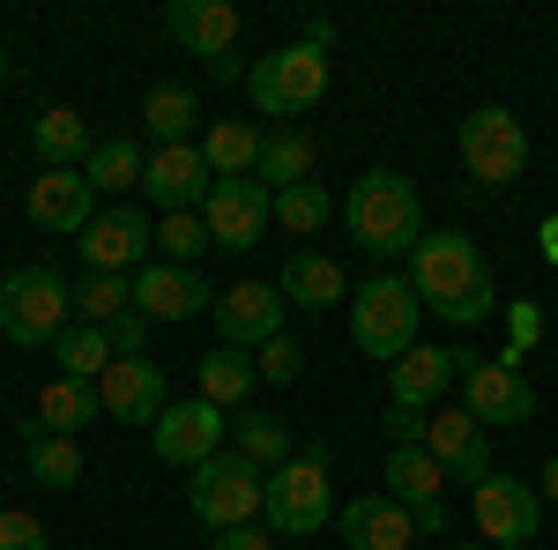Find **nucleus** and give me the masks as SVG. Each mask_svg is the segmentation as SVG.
<instances>
[{
  "mask_svg": "<svg viewBox=\"0 0 558 550\" xmlns=\"http://www.w3.org/2000/svg\"><path fill=\"white\" fill-rule=\"evenodd\" d=\"M447 550H492V543H447Z\"/></svg>",
  "mask_w": 558,
  "mask_h": 550,
  "instance_id": "nucleus-46",
  "label": "nucleus"
},
{
  "mask_svg": "<svg viewBox=\"0 0 558 550\" xmlns=\"http://www.w3.org/2000/svg\"><path fill=\"white\" fill-rule=\"evenodd\" d=\"M202 157H209L216 179H254V164H260V134L246 127V120H216V127H202Z\"/></svg>",
  "mask_w": 558,
  "mask_h": 550,
  "instance_id": "nucleus-31",
  "label": "nucleus"
},
{
  "mask_svg": "<svg viewBox=\"0 0 558 550\" xmlns=\"http://www.w3.org/2000/svg\"><path fill=\"white\" fill-rule=\"evenodd\" d=\"M470 513L499 550H536V513H544V499L521 476H484L470 491Z\"/></svg>",
  "mask_w": 558,
  "mask_h": 550,
  "instance_id": "nucleus-13",
  "label": "nucleus"
},
{
  "mask_svg": "<svg viewBox=\"0 0 558 550\" xmlns=\"http://www.w3.org/2000/svg\"><path fill=\"white\" fill-rule=\"evenodd\" d=\"M276 291H283V305H305V313L350 305V283H343V268H336L328 254H291L283 276H276Z\"/></svg>",
  "mask_w": 558,
  "mask_h": 550,
  "instance_id": "nucleus-24",
  "label": "nucleus"
},
{
  "mask_svg": "<svg viewBox=\"0 0 558 550\" xmlns=\"http://www.w3.org/2000/svg\"><path fill=\"white\" fill-rule=\"evenodd\" d=\"M0 83H8V45H0Z\"/></svg>",
  "mask_w": 558,
  "mask_h": 550,
  "instance_id": "nucleus-47",
  "label": "nucleus"
},
{
  "mask_svg": "<svg viewBox=\"0 0 558 550\" xmlns=\"http://www.w3.org/2000/svg\"><path fill=\"white\" fill-rule=\"evenodd\" d=\"M52 357H60V380H105L112 335H105V328H68V335L52 342Z\"/></svg>",
  "mask_w": 558,
  "mask_h": 550,
  "instance_id": "nucleus-33",
  "label": "nucleus"
},
{
  "mask_svg": "<svg viewBox=\"0 0 558 550\" xmlns=\"http://www.w3.org/2000/svg\"><path fill=\"white\" fill-rule=\"evenodd\" d=\"M425 454L447 468V476H462V484L476 491V484L492 476V431H484L462 402H454V410L439 402V410H432V431H425Z\"/></svg>",
  "mask_w": 558,
  "mask_h": 550,
  "instance_id": "nucleus-19",
  "label": "nucleus"
},
{
  "mask_svg": "<svg viewBox=\"0 0 558 550\" xmlns=\"http://www.w3.org/2000/svg\"><path fill=\"white\" fill-rule=\"evenodd\" d=\"M246 97L260 105V120H299L328 97V52L320 45H276L246 68Z\"/></svg>",
  "mask_w": 558,
  "mask_h": 550,
  "instance_id": "nucleus-6",
  "label": "nucleus"
},
{
  "mask_svg": "<svg viewBox=\"0 0 558 550\" xmlns=\"http://www.w3.org/2000/svg\"><path fill=\"white\" fill-rule=\"evenodd\" d=\"M462 171H470L476 186H492V194H507L521 171H529V134L507 105H476L470 120H462Z\"/></svg>",
  "mask_w": 558,
  "mask_h": 550,
  "instance_id": "nucleus-8",
  "label": "nucleus"
},
{
  "mask_svg": "<svg viewBox=\"0 0 558 550\" xmlns=\"http://www.w3.org/2000/svg\"><path fill=\"white\" fill-rule=\"evenodd\" d=\"M417 320H425V297L410 291V276H373V283H357L350 291V342L365 350V357H380L395 365L402 350H417Z\"/></svg>",
  "mask_w": 558,
  "mask_h": 550,
  "instance_id": "nucleus-4",
  "label": "nucleus"
},
{
  "mask_svg": "<svg viewBox=\"0 0 558 550\" xmlns=\"http://www.w3.org/2000/svg\"><path fill=\"white\" fill-rule=\"evenodd\" d=\"M216 335L231 350H260V342L283 335V291L276 283H231L216 291Z\"/></svg>",
  "mask_w": 558,
  "mask_h": 550,
  "instance_id": "nucleus-20",
  "label": "nucleus"
},
{
  "mask_svg": "<svg viewBox=\"0 0 558 550\" xmlns=\"http://www.w3.org/2000/svg\"><path fill=\"white\" fill-rule=\"evenodd\" d=\"M343 223L373 260H395L425 239V201H417V186L402 171H365L343 194Z\"/></svg>",
  "mask_w": 558,
  "mask_h": 550,
  "instance_id": "nucleus-2",
  "label": "nucleus"
},
{
  "mask_svg": "<svg viewBox=\"0 0 558 550\" xmlns=\"http://www.w3.org/2000/svg\"><path fill=\"white\" fill-rule=\"evenodd\" d=\"M313 171H320V149H313V134H299V127L260 134V164H254V179L268 186V194H283V186H305Z\"/></svg>",
  "mask_w": 558,
  "mask_h": 550,
  "instance_id": "nucleus-25",
  "label": "nucleus"
},
{
  "mask_svg": "<svg viewBox=\"0 0 558 550\" xmlns=\"http://www.w3.org/2000/svg\"><path fill=\"white\" fill-rule=\"evenodd\" d=\"M31 149H38L45 171H83L89 149H97V134H89L83 112H68V105H52V112H38L31 120Z\"/></svg>",
  "mask_w": 558,
  "mask_h": 550,
  "instance_id": "nucleus-23",
  "label": "nucleus"
},
{
  "mask_svg": "<svg viewBox=\"0 0 558 550\" xmlns=\"http://www.w3.org/2000/svg\"><path fill=\"white\" fill-rule=\"evenodd\" d=\"M142 171H149L142 142H134V134H112V142H97V149H89L83 179L97 186V194H128V186H142Z\"/></svg>",
  "mask_w": 558,
  "mask_h": 550,
  "instance_id": "nucleus-32",
  "label": "nucleus"
},
{
  "mask_svg": "<svg viewBox=\"0 0 558 550\" xmlns=\"http://www.w3.org/2000/svg\"><path fill=\"white\" fill-rule=\"evenodd\" d=\"M216 171L202 157V142H172V149H149V171H142V194L157 201L165 216H194L209 201Z\"/></svg>",
  "mask_w": 558,
  "mask_h": 550,
  "instance_id": "nucleus-15",
  "label": "nucleus"
},
{
  "mask_svg": "<svg viewBox=\"0 0 558 550\" xmlns=\"http://www.w3.org/2000/svg\"><path fill=\"white\" fill-rule=\"evenodd\" d=\"M410 291L425 297V313H439L447 328H476L499 305V283H492L470 231H425L410 246Z\"/></svg>",
  "mask_w": 558,
  "mask_h": 550,
  "instance_id": "nucleus-1",
  "label": "nucleus"
},
{
  "mask_svg": "<svg viewBox=\"0 0 558 550\" xmlns=\"http://www.w3.org/2000/svg\"><path fill=\"white\" fill-rule=\"evenodd\" d=\"M202 239H209L202 216H165V223H157V246H165L172 268H194V260H202Z\"/></svg>",
  "mask_w": 558,
  "mask_h": 550,
  "instance_id": "nucleus-37",
  "label": "nucleus"
},
{
  "mask_svg": "<svg viewBox=\"0 0 558 550\" xmlns=\"http://www.w3.org/2000/svg\"><path fill=\"white\" fill-rule=\"evenodd\" d=\"M254 372H260V380H268V387H291V380H299V372H305V350H299V342H291V335L260 342V350H254Z\"/></svg>",
  "mask_w": 558,
  "mask_h": 550,
  "instance_id": "nucleus-38",
  "label": "nucleus"
},
{
  "mask_svg": "<svg viewBox=\"0 0 558 550\" xmlns=\"http://www.w3.org/2000/svg\"><path fill=\"white\" fill-rule=\"evenodd\" d=\"M536 499H551V506H558V454L544 462V484H536Z\"/></svg>",
  "mask_w": 558,
  "mask_h": 550,
  "instance_id": "nucleus-45",
  "label": "nucleus"
},
{
  "mask_svg": "<svg viewBox=\"0 0 558 550\" xmlns=\"http://www.w3.org/2000/svg\"><path fill=\"white\" fill-rule=\"evenodd\" d=\"M202 223H209V246L246 254V246H260V231L276 223V194L260 179H216L209 201H202Z\"/></svg>",
  "mask_w": 558,
  "mask_h": 550,
  "instance_id": "nucleus-10",
  "label": "nucleus"
},
{
  "mask_svg": "<svg viewBox=\"0 0 558 550\" xmlns=\"http://www.w3.org/2000/svg\"><path fill=\"white\" fill-rule=\"evenodd\" d=\"M336 536L350 550H410L417 543V513L402 506V499H387V491H365V499H350L336 513Z\"/></svg>",
  "mask_w": 558,
  "mask_h": 550,
  "instance_id": "nucleus-21",
  "label": "nucleus"
},
{
  "mask_svg": "<svg viewBox=\"0 0 558 550\" xmlns=\"http://www.w3.org/2000/svg\"><path fill=\"white\" fill-rule=\"evenodd\" d=\"M216 550H276V536H260V521H246V528H223Z\"/></svg>",
  "mask_w": 558,
  "mask_h": 550,
  "instance_id": "nucleus-42",
  "label": "nucleus"
},
{
  "mask_svg": "<svg viewBox=\"0 0 558 550\" xmlns=\"http://www.w3.org/2000/svg\"><path fill=\"white\" fill-rule=\"evenodd\" d=\"M305 45H320V52H328V45H336V23H328V15H313V23H305Z\"/></svg>",
  "mask_w": 558,
  "mask_h": 550,
  "instance_id": "nucleus-43",
  "label": "nucleus"
},
{
  "mask_svg": "<svg viewBox=\"0 0 558 550\" xmlns=\"http://www.w3.org/2000/svg\"><path fill=\"white\" fill-rule=\"evenodd\" d=\"M202 305L216 313V291L202 268H172V260H142L134 268V313L142 320H202Z\"/></svg>",
  "mask_w": 558,
  "mask_h": 550,
  "instance_id": "nucleus-17",
  "label": "nucleus"
},
{
  "mask_svg": "<svg viewBox=\"0 0 558 550\" xmlns=\"http://www.w3.org/2000/svg\"><path fill=\"white\" fill-rule=\"evenodd\" d=\"M105 335H112V357H142V335H149V320H142V313H120Z\"/></svg>",
  "mask_w": 558,
  "mask_h": 550,
  "instance_id": "nucleus-41",
  "label": "nucleus"
},
{
  "mask_svg": "<svg viewBox=\"0 0 558 550\" xmlns=\"http://www.w3.org/2000/svg\"><path fill=\"white\" fill-rule=\"evenodd\" d=\"M23 216L38 231H52V239H83L89 223H97V186H89L83 171H38L23 186Z\"/></svg>",
  "mask_w": 558,
  "mask_h": 550,
  "instance_id": "nucleus-16",
  "label": "nucleus"
},
{
  "mask_svg": "<svg viewBox=\"0 0 558 550\" xmlns=\"http://www.w3.org/2000/svg\"><path fill=\"white\" fill-rule=\"evenodd\" d=\"M97 410L112 424H149L172 410V394H165V365L157 357H112L105 365V380H97Z\"/></svg>",
  "mask_w": 558,
  "mask_h": 550,
  "instance_id": "nucleus-11",
  "label": "nucleus"
},
{
  "mask_svg": "<svg viewBox=\"0 0 558 550\" xmlns=\"http://www.w3.org/2000/svg\"><path fill=\"white\" fill-rule=\"evenodd\" d=\"M23 462L38 476L45 491H75L83 484V439H60L45 424H23Z\"/></svg>",
  "mask_w": 558,
  "mask_h": 550,
  "instance_id": "nucleus-27",
  "label": "nucleus"
},
{
  "mask_svg": "<svg viewBox=\"0 0 558 550\" xmlns=\"http://www.w3.org/2000/svg\"><path fill=\"white\" fill-rule=\"evenodd\" d=\"M328 216H336V201H328L320 179H305V186H283V194H276V231H291V239H313Z\"/></svg>",
  "mask_w": 558,
  "mask_h": 550,
  "instance_id": "nucleus-34",
  "label": "nucleus"
},
{
  "mask_svg": "<svg viewBox=\"0 0 558 550\" xmlns=\"http://www.w3.org/2000/svg\"><path fill=\"white\" fill-rule=\"evenodd\" d=\"M536 239H544V260L558 268V216H544V231H536Z\"/></svg>",
  "mask_w": 558,
  "mask_h": 550,
  "instance_id": "nucleus-44",
  "label": "nucleus"
},
{
  "mask_svg": "<svg viewBox=\"0 0 558 550\" xmlns=\"http://www.w3.org/2000/svg\"><path fill=\"white\" fill-rule=\"evenodd\" d=\"M387 499H402V506L410 513H432V506H447V499H439V476H447V468L432 462L425 447H387Z\"/></svg>",
  "mask_w": 558,
  "mask_h": 550,
  "instance_id": "nucleus-26",
  "label": "nucleus"
},
{
  "mask_svg": "<svg viewBox=\"0 0 558 550\" xmlns=\"http://www.w3.org/2000/svg\"><path fill=\"white\" fill-rule=\"evenodd\" d=\"M223 431H231V417L194 394V402H172V410L157 417L149 447H157V462H172V468H202L209 454H223Z\"/></svg>",
  "mask_w": 558,
  "mask_h": 550,
  "instance_id": "nucleus-14",
  "label": "nucleus"
},
{
  "mask_svg": "<svg viewBox=\"0 0 558 550\" xmlns=\"http://www.w3.org/2000/svg\"><path fill=\"white\" fill-rule=\"evenodd\" d=\"M165 30H172V45H186L194 60H231V45H239V8H231V0H172V8H165Z\"/></svg>",
  "mask_w": 558,
  "mask_h": 550,
  "instance_id": "nucleus-22",
  "label": "nucleus"
},
{
  "mask_svg": "<svg viewBox=\"0 0 558 550\" xmlns=\"http://www.w3.org/2000/svg\"><path fill=\"white\" fill-rule=\"evenodd\" d=\"M462 410L484 431L492 424L499 431H521V424L536 417V387L521 380V365H507V357H462Z\"/></svg>",
  "mask_w": 558,
  "mask_h": 550,
  "instance_id": "nucleus-9",
  "label": "nucleus"
},
{
  "mask_svg": "<svg viewBox=\"0 0 558 550\" xmlns=\"http://www.w3.org/2000/svg\"><path fill=\"white\" fill-rule=\"evenodd\" d=\"M387 447H425V431H432V410H402V402H387Z\"/></svg>",
  "mask_w": 558,
  "mask_h": 550,
  "instance_id": "nucleus-39",
  "label": "nucleus"
},
{
  "mask_svg": "<svg viewBox=\"0 0 558 550\" xmlns=\"http://www.w3.org/2000/svg\"><path fill=\"white\" fill-rule=\"evenodd\" d=\"M0 550H45V521L38 513L0 506Z\"/></svg>",
  "mask_w": 558,
  "mask_h": 550,
  "instance_id": "nucleus-40",
  "label": "nucleus"
},
{
  "mask_svg": "<svg viewBox=\"0 0 558 550\" xmlns=\"http://www.w3.org/2000/svg\"><path fill=\"white\" fill-rule=\"evenodd\" d=\"M462 357H470V350H439V342L402 350V357L387 365V402H402V410H439L447 387H462Z\"/></svg>",
  "mask_w": 558,
  "mask_h": 550,
  "instance_id": "nucleus-18",
  "label": "nucleus"
},
{
  "mask_svg": "<svg viewBox=\"0 0 558 550\" xmlns=\"http://www.w3.org/2000/svg\"><path fill=\"white\" fill-rule=\"evenodd\" d=\"M231 454H246L254 468H283L291 462V431L276 417H231Z\"/></svg>",
  "mask_w": 558,
  "mask_h": 550,
  "instance_id": "nucleus-35",
  "label": "nucleus"
},
{
  "mask_svg": "<svg viewBox=\"0 0 558 550\" xmlns=\"http://www.w3.org/2000/svg\"><path fill=\"white\" fill-rule=\"evenodd\" d=\"M194 120H202V97H194L186 83H157L149 97H142V134H149L157 149L186 142V134H194Z\"/></svg>",
  "mask_w": 558,
  "mask_h": 550,
  "instance_id": "nucleus-28",
  "label": "nucleus"
},
{
  "mask_svg": "<svg viewBox=\"0 0 558 550\" xmlns=\"http://www.w3.org/2000/svg\"><path fill=\"white\" fill-rule=\"evenodd\" d=\"M68 313H75V283L60 268L31 260V268L0 276V335L15 350H52L68 335Z\"/></svg>",
  "mask_w": 558,
  "mask_h": 550,
  "instance_id": "nucleus-3",
  "label": "nucleus"
},
{
  "mask_svg": "<svg viewBox=\"0 0 558 550\" xmlns=\"http://www.w3.org/2000/svg\"><path fill=\"white\" fill-rule=\"evenodd\" d=\"M89 417H105V410H97V380H52L38 394V410H31V424L60 431V439H83Z\"/></svg>",
  "mask_w": 558,
  "mask_h": 550,
  "instance_id": "nucleus-29",
  "label": "nucleus"
},
{
  "mask_svg": "<svg viewBox=\"0 0 558 550\" xmlns=\"http://www.w3.org/2000/svg\"><path fill=\"white\" fill-rule=\"evenodd\" d=\"M268 536H320L336 521V476H328V447L291 454L283 468H268V499H260Z\"/></svg>",
  "mask_w": 558,
  "mask_h": 550,
  "instance_id": "nucleus-5",
  "label": "nucleus"
},
{
  "mask_svg": "<svg viewBox=\"0 0 558 550\" xmlns=\"http://www.w3.org/2000/svg\"><path fill=\"white\" fill-rule=\"evenodd\" d=\"M75 313H83V328H112L120 313H134V276H83Z\"/></svg>",
  "mask_w": 558,
  "mask_h": 550,
  "instance_id": "nucleus-36",
  "label": "nucleus"
},
{
  "mask_svg": "<svg viewBox=\"0 0 558 550\" xmlns=\"http://www.w3.org/2000/svg\"><path fill=\"white\" fill-rule=\"evenodd\" d=\"M75 246H83L89 276H128V268H142V254L157 246V223L142 209H128V201H112V209H97V223H89Z\"/></svg>",
  "mask_w": 558,
  "mask_h": 550,
  "instance_id": "nucleus-12",
  "label": "nucleus"
},
{
  "mask_svg": "<svg viewBox=\"0 0 558 550\" xmlns=\"http://www.w3.org/2000/svg\"><path fill=\"white\" fill-rule=\"evenodd\" d=\"M260 499H268V468H254L246 454H209V462L194 468V484H186V506H194V521L202 528H246V521H260Z\"/></svg>",
  "mask_w": 558,
  "mask_h": 550,
  "instance_id": "nucleus-7",
  "label": "nucleus"
},
{
  "mask_svg": "<svg viewBox=\"0 0 558 550\" xmlns=\"http://www.w3.org/2000/svg\"><path fill=\"white\" fill-rule=\"evenodd\" d=\"M254 380H260L254 357H246V350H231V342H216L209 357H202V402H216L223 417H231V410L254 394Z\"/></svg>",
  "mask_w": 558,
  "mask_h": 550,
  "instance_id": "nucleus-30",
  "label": "nucleus"
}]
</instances>
